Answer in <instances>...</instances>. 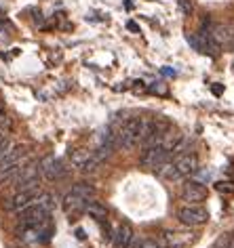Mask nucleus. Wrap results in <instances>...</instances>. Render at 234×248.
Returning <instances> with one entry per match:
<instances>
[{
    "instance_id": "f257e3e1",
    "label": "nucleus",
    "mask_w": 234,
    "mask_h": 248,
    "mask_svg": "<svg viewBox=\"0 0 234 248\" xmlns=\"http://www.w3.org/2000/svg\"><path fill=\"white\" fill-rule=\"evenodd\" d=\"M112 131L116 133V139H118V147H131L139 145L144 141L146 135V118H131V120H125L120 126H114Z\"/></svg>"
},
{
    "instance_id": "f03ea898",
    "label": "nucleus",
    "mask_w": 234,
    "mask_h": 248,
    "mask_svg": "<svg viewBox=\"0 0 234 248\" xmlns=\"http://www.w3.org/2000/svg\"><path fill=\"white\" fill-rule=\"evenodd\" d=\"M177 219H180L184 225H190V227H199L202 223L209 221V210L201 204H186L177 210Z\"/></svg>"
},
{
    "instance_id": "7ed1b4c3",
    "label": "nucleus",
    "mask_w": 234,
    "mask_h": 248,
    "mask_svg": "<svg viewBox=\"0 0 234 248\" xmlns=\"http://www.w3.org/2000/svg\"><path fill=\"white\" fill-rule=\"evenodd\" d=\"M169 156H171V152H167L163 145H148L146 150H144V154H141L139 162L144 164L146 169L156 170L161 164L169 162Z\"/></svg>"
},
{
    "instance_id": "20e7f679",
    "label": "nucleus",
    "mask_w": 234,
    "mask_h": 248,
    "mask_svg": "<svg viewBox=\"0 0 234 248\" xmlns=\"http://www.w3.org/2000/svg\"><path fill=\"white\" fill-rule=\"evenodd\" d=\"M19 219H21L23 225H30V227H36V229L49 225V213L42 206H38L36 202L32 204V206H28V208L21 210Z\"/></svg>"
},
{
    "instance_id": "39448f33",
    "label": "nucleus",
    "mask_w": 234,
    "mask_h": 248,
    "mask_svg": "<svg viewBox=\"0 0 234 248\" xmlns=\"http://www.w3.org/2000/svg\"><path fill=\"white\" fill-rule=\"evenodd\" d=\"M40 172L49 179V181H59V179H64L67 175V169H66V164L61 162L59 158L49 156V158H45L40 162Z\"/></svg>"
},
{
    "instance_id": "423d86ee",
    "label": "nucleus",
    "mask_w": 234,
    "mask_h": 248,
    "mask_svg": "<svg viewBox=\"0 0 234 248\" xmlns=\"http://www.w3.org/2000/svg\"><path fill=\"white\" fill-rule=\"evenodd\" d=\"M38 196H40L38 187H32V189H19L13 198H11L9 208H11V210H15V213H21L23 208L32 206V204L36 202V198H38Z\"/></svg>"
},
{
    "instance_id": "0eeeda50",
    "label": "nucleus",
    "mask_w": 234,
    "mask_h": 248,
    "mask_svg": "<svg viewBox=\"0 0 234 248\" xmlns=\"http://www.w3.org/2000/svg\"><path fill=\"white\" fill-rule=\"evenodd\" d=\"M38 177H40V164H28L21 169L15 181L21 189H32V187H38Z\"/></svg>"
},
{
    "instance_id": "6e6552de",
    "label": "nucleus",
    "mask_w": 234,
    "mask_h": 248,
    "mask_svg": "<svg viewBox=\"0 0 234 248\" xmlns=\"http://www.w3.org/2000/svg\"><path fill=\"white\" fill-rule=\"evenodd\" d=\"M72 164L84 172H91V170H95V166L100 164V160H97V156L93 152L76 150V152H72Z\"/></svg>"
},
{
    "instance_id": "1a4fd4ad",
    "label": "nucleus",
    "mask_w": 234,
    "mask_h": 248,
    "mask_svg": "<svg viewBox=\"0 0 234 248\" xmlns=\"http://www.w3.org/2000/svg\"><path fill=\"white\" fill-rule=\"evenodd\" d=\"M175 166H177L180 177H190L196 172V169H199V160H196L194 154H182V156H177Z\"/></svg>"
},
{
    "instance_id": "9d476101",
    "label": "nucleus",
    "mask_w": 234,
    "mask_h": 248,
    "mask_svg": "<svg viewBox=\"0 0 234 248\" xmlns=\"http://www.w3.org/2000/svg\"><path fill=\"white\" fill-rule=\"evenodd\" d=\"M87 198H83L81 194L76 191H70L66 198H64V210L67 215H78V213H84V206H87Z\"/></svg>"
},
{
    "instance_id": "9b49d317",
    "label": "nucleus",
    "mask_w": 234,
    "mask_h": 248,
    "mask_svg": "<svg viewBox=\"0 0 234 248\" xmlns=\"http://www.w3.org/2000/svg\"><path fill=\"white\" fill-rule=\"evenodd\" d=\"M182 198H184V202H188V204H199V202H202V200L207 198V189L202 187L201 183L184 185V189H182Z\"/></svg>"
},
{
    "instance_id": "f8f14e48",
    "label": "nucleus",
    "mask_w": 234,
    "mask_h": 248,
    "mask_svg": "<svg viewBox=\"0 0 234 248\" xmlns=\"http://www.w3.org/2000/svg\"><path fill=\"white\" fill-rule=\"evenodd\" d=\"M112 240H114V244L118 248H131V244H133V229H131V225H129V223H120V225L116 227Z\"/></svg>"
},
{
    "instance_id": "ddd939ff",
    "label": "nucleus",
    "mask_w": 234,
    "mask_h": 248,
    "mask_svg": "<svg viewBox=\"0 0 234 248\" xmlns=\"http://www.w3.org/2000/svg\"><path fill=\"white\" fill-rule=\"evenodd\" d=\"M19 160H21V147L19 145H11V150L0 158V172L11 169L13 164H19Z\"/></svg>"
},
{
    "instance_id": "4468645a",
    "label": "nucleus",
    "mask_w": 234,
    "mask_h": 248,
    "mask_svg": "<svg viewBox=\"0 0 234 248\" xmlns=\"http://www.w3.org/2000/svg\"><path fill=\"white\" fill-rule=\"evenodd\" d=\"M163 240L167 242L169 246H173V248H180V246H186L188 242H192V233H180V232H165Z\"/></svg>"
},
{
    "instance_id": "2eb2a0df",
    "label": "nucleus",
    "mask_w": 234,
    "mask_h": 248,
    "mask_svg": "<svg viewBox=\"0 0 234 248\" xmlns=\"http://www.w3.org/2000/svg\"><path fill=\"white\" fill-rule=\"evenodd\" d=\"M84 213H87L91 219H95L97 223H101L103 219H106V215H108V210L106 206H103L101 202H97V200H89L87 202V206H84Z\"/></svg>"
},
{
    "instance_id": "dca6fc26",
    "label": "nucleus",
    "mask_w": 234,
    "mask_h": 248,
    "mask_svg": "<svg viewBox=\"0 0 234 248\" xmlns=\"http://www.w3.org/2000/svg\"><path fill=\"white\" fill-rule=\"evenodd\" d=\"M182 137H184V135H180L177 131H173V128L169 126L167 131L163 133V137H161V145H163L167 152L173 154V150L177 147V143H180V141H182Z\"/></svg>"
},
{
    "instance_id": "f3484780",
    "label": "nucleus",
    "mask_w": 234,
    "mask_h": 248,
    "mask_svg": "<svg viewBox=\"0 0 234 248\" xmlns=\"http://www.w3.org/2000/svg\"><path fill=\"white\" fill-rule=\"evenodd\" d=\"M156 172H158V177H163V179H180V172H177V166H175V162H165V164H161L156 169Z\"/></svg>"
},
{
    "instance_id": "a211bd4d",
    "label": "nucleus",
    "mask_w": 234,
    "mask_h": 248,
    "mask_svg": "<svg viewBox=\"0 0 234 248\" xmlns=\"http://www.w3.org/2000/svg\"><path fill=\"white\" fill-rule=\"evenodd\" d=\"M209 34H211V36H213V40H215V42H217V45H221V42H228V40H230V38H232L230 30H228L226 26H215V28H213V30H211V32H209Z\"/></svg>"
},
{
    "instance_id": "6ab92c4d",
    "label": "nucleus",
    "mask_w": 234,
    "mask_h": 248,
    "mask_svg": "<svg viewBox=\"0 0 234 248\" xmlns=\"http://www.w3.org/2000/svg\"><path fill=\"white\" fill-rule=\"evenodd\" d=\"M21 169H23V166H21V162H19V164H13V166H11V169H7V170H2V172H0V185L11 183L13 179H17V175L21 172Z\"/></svg>"
},
{
    "instance_id": "aec40b11",
    "label": "nucleus",
    "mask_w": 234,
    "mask_h": 248,
    "mask_svg": "<svg viewBox=\"0 0 234 248\" xmlns=\"http://www.w3.org/2000/svg\"><path fill=\"white\" fill-rule=\"evenodd\" d=\"M36 204H38V206H42L49 215H51V210L55 208V198H53L51 194H40L38 198H36Z\"/></svg>"
},
{
    "instance_id": "412c9836",
    "label": "nucleus",
    "mask_w": 234,
    "mask_h": 248,
    "mask_svg": "<svg viewBox=\"0 0 234 248\" xmlns=\"http://www.w3.org/2000/svg\"><path fill=\"white\" fill-rule=\"evenodd\" d=\"M72 191H76V194H81L83 198H87V200H91L95 194V189H93V185H89V183H76L74 185V189Z\"/></svg>"
},
{
    "instance_id": "4be33fe9",
    "label": "nucleus",
    "mask_w": 234,
    "mask_h": 248,
    "mask_svg": "<svg viewBox=\"0 0 234 248\" xmlns=\"http://www.w3.org/2000/svg\"><path fill=\"white\" fill-rule=\"evenodd\" d=\"M9 150H11V141L4 137V133H2V135H0V158H2Z\"/></svg>"
},
{
    "instance_id": "5701e85b",
    "label": "nucleus",
    "mask_w": 234,
    "mask_h": 248,
    "mask_svg": "<svg viewBox=\"0 0 234 248\" xmlns=\"http://www.w3.org/2000/svg\"><path fill=\"white\" fill-rule=\"evenodd\" d=\"M141 248H163L156 240H141Z\"/></svg>"
},
{
    "instance_id": "b1692460",
    "label": "nucleus",
    "mask_w": 234,
    "mask_h": 248,
    "mask_svg": "<svg viewBox=\"0 0 234 248\" xmlns=\"http://www.w3.org/2000/svg\"><path fill=\"white\" fill-rule=\"evenodd\" d=\"M150 91H152V93H161V95H165V93H167V86H163V84H154V86H150Z\"/></svg>"
},
{
    "instance_id": "393cba45",
    "label": "nucleus",
    "mask_w": 234,
    "mask_h": 248,
    "mask_svg": "<svg viewBox=\"0 0 234 248\" xmlns=\"http://www.w3.org/2000/svg\"><path fill=\"white\" fill-rule=\"evenodd\" d=\"M180 2H182V7L186 13H192V2H188V0H180Z\"/></svg>"
},
{
    "instance_id": "a878e982",
    "label": "nucleus",
    "mask_w": 234,
    "mask_h": 248,
    "mask_svg": "<svg viewBox=\"0 0 234 248\" xmlns=\"http://www.w3.org/2000/svg\"><path fill=\"white\" fill-rule=\"evenodd\" d=\"M217 189H219V191H232L230 183H217Z\"/></svg>"
},
{
    "instance_id": "bb28decb",
    "label": "nucleus",
    "mask_w": 234,
    "mask_h": 248,
    "mask_svg": "<svg viewBox=\"0 0 234 248\" xmlns=\"http://www.w3.org/2000/svg\"><path fill=\"white\" fill-rule=\"evenodd\" d=\"M7 122H9V120H7V116H4L2 111H0V131H2V128L7 126Z\"/></svg>"
},
{
    "instance_id": "cd10ccee",
    "label": "nucleus",
    "mask_w": 234,
    "mask_h": 248,
    "mask_svg": "<svg viewBox=\"0 0 234 248\" xmlns=\"http://www.w3.org/2000/svg\"><path fill=\"white\" fill-rule=\"evenodd\" d=\"M127 28L131 30V32H139V26H137V23H133V21H129V23H127Z\"/></svg>"
},
{
    "instance_id": "c85d7f7f",
    "label": "nucleus",
    "mask_w": 234,
    "mask_h": 248,
    "mask_svg": "<svg viewBox=\"0 0 234 248\" xmlns=\"http://www.w3.org/2000/svg\"><path fill=\"white\" fill-rule=\"evenodd\" d=\"M76 235H78V238H81V240H84V238H87V235H84V232H83V229H76Z\"/></svg>"
},
{
    "instance_id": "c756f323",
    "label": "nucleus",
    "mask_w": 234,
    "mask_h": 248,
    "mask_svg": "<svg viewBox=\"0 0 234 248\" xmlns=\"http://www.w3.org/2000/svg\"><path fill=\"white\" fill-rule=\"evenodd\" d=\"M213 93L215 95H221V86H213Z\"/></svg>"
},
{
    "instance_id": "7c9ffc66",
    "label": "nucleus",
    "mask_w": 234,
    "mask_h": 248,
    "mask_svg": "<svg viewBox=\"0 0 234 248\" xmlns=\"http://www.w3.org/2000/svg\"><path fill=\"white\" fill-rule=\"evenodd\" d=\"M163 74H165V76H173L175 72H173V70H163Z\"/></svg>"
}]
</instances>
